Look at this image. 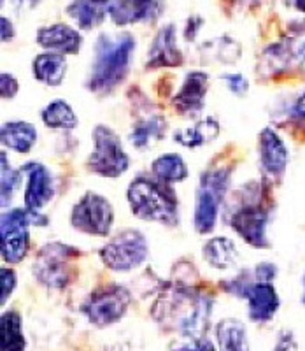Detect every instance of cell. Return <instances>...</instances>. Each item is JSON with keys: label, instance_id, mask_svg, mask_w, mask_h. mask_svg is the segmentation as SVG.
I'll return each mask as SVG.
<instances>
[{"label": "cell", "instance_id": "obj_35", "mask_svg": "<svg viewBox=\"0 0 305 351\" xmlns=\"http://www.w3.org/2000/svg\"><path fill=\"white\" fill-rule=\"evenodd\" d=\"M278 278V267L270 262H262L258 263L254 267V280L256 281H267V283H272L273 280Z\"/></svg>", "mask_w": 305, "mask_h": 351}, {"label": "cell", "instance_id": "obj_8", "mask_svg": "<svg viewBox=\"0 0 305 351\" xmlns=\"http://www.w3.org/2000/svg\"><path fill=\"white\" fill-rule=\"evenodd\" d=\"M71 225L84 236L108 237L114 225V209L103 195L86 192L71 211Z\"/></svg>", "mask_w": 305, "mask_h": 351}, {"label": "cell", "instance_id": "obj_24", "mask_svg": "<svg viewBox=\"0 0 305 351\" xmlns=\"http://www.w3.org/2000/svg\"><path fill=\"white\" fill-rule=\"evenodd\" d=\"M219 351H249L247 332L241 319L225 318L216 325Z\"/></svg>", "mask_w": 305, "mask_h": 351}, {"label": "cell", "instance_id": "obj_10", "mask_svg": "<svg viewBox=\"0 0 305 351\" xmlns=\"http://www.w3.org/2000/svg\"><path fill=\"white\" fill-rule=\"evenodd\" d=\"M130 302L132 295L127 288L111 285L91 293L88 302L84 304L83 311L90 319V324L95 327H109L127 315Z\"/></svg>", "mask_w": 305, "mask_h": 351}, {"label": "cell", "instance_id": "obj_9", "mask_svg": "<svg viewBox=\"0 0 305 351\" xmlns=\"http://www.w3.org/2000/svg\"><path fill=\"white\" fill-rule=\"evenodd\" d=\"M30 223L32 216L23 208H11L0 219L2 260L9 265L23 262L30 250Z\"/></svg>", "mask_w": 305, "mask_h": 351}, {"label": "cell", "instance_id": "obj_32", "mask_svg": "<svg viewBox=\"0 0 305 351\" xmlns=\"http://www.w3.org/2000/svg\"><path fill=\"white\" fill-rule=\"evenodd\" d=\"M288 114L291 118V121H295V123L305 128V90L295 97L293 102H291V106L288 109Z\"/></svg>", "mask_w": 305, "mask_h": 351}, {"label": "cell", "instance_id": "obj_6", "mask_svg": "<svg viewBox=\"0 0 305 351\" xmlns=\"http://www.w3.org/2000/svg\"><path fill=\"white\" fill-rule=\"evenodd\" d=\"M80 256L72 246L51 243L40 247L32 265L34 276L49 290H64L74 278V258Z\"/></svg>", "mask_w": 305, "mask_h": 351}, {"label": "cell", "instance_id": "obj_7", "mask_svg": "<svg viewBox=\"0 0 305 351\" xmlns=\"http://www.w3.org/2000/svg\"><path fill=\"white\" fill-rule=\"evenodd\" d=\"M103 265L114 272H130L149 256V243L141 230H123L100 250Z\"/></svg>", "mask_w": 305, "mask_h": 351}, {"label": "cell", "instance_id": "obj_17", "mask_svg": "<svg viewBox=\"0 0 305 351\" xmlns=\"http://www.w3.org/2000/svg\"><path fill=\"white\" fill-rule=\"evenodd\" d=\"M182 64V53L178 48L174 25H165L158 30L149 49H147V67H179Z\"/></svg>", "mask_w": 305, "mask_h": 351}, {"label": "cell", "instance_id": "obj_1", "mask_svg": "<svg viewBox=\"0 0 305 351\" xmlns=\"http://www.w3.org/2000/svg\"><path fill=\"white\" fill-rule=\"evenodd\" d=\"M135 51V39L130 34L102 36L95 43L86 88L91 93L106 95L127 80Z\"/></svg>", "mask_w": 305, "mask_h": 351}, {"label": "cell", "instance_id": "obj_34", "mask_svg": "<svg viewBox=\"0 0 305 351\" xmlns=\"http://www.w3.org/2000/svg\"><path fill=\"white\" fill-rule=\"evenodd\" d=\"M273 351H298V343L291 330H281L278 341L273 344Z\"/></svg>", "mask_w": 305, "mask_h": 351}, {"label": "cell", "instance_id": "obj_22", "mask_svg": "<svg viewBox=\"0 0 305 351\" xmlns=\"http://www.w3.org/2000/svg\"><path fill=\"white\" fill-rule=\"evenodd\" d=\"M204 260L209 263L212 269L218 271H226V269L234 267L239 260V250L232 239L225 236L212 237L204 244L202 250Z\"/></svg>", "mask_w": 305, "mask_h": 351}, {"label": "cell", "instance_id": "obj_18", "mask_svg": "<svg viewBox=\"0 0 305 351\" xmlns=\"http://www.w3.org/2000/svg\"><path fill=\"white\" fill-rule=\"evenodd\" d=\"M158 0H112L109 18L119 27L139 23L158 14Z\"/></svg>", "mask_w": 305, "mask_h": 351}, {"label": "cell", "instance_id": "obj_25", "mask_svg": "<svg viewBox=\"0 0 305 351\" xmlns=\"http://www.w3.org/2000/svg\"><path fill=\"white\" fill-rule=\"evenodd\" d=\"M40 120L53 130H74L80 123L72 106L64 99H55L48 102L46 108L40 111Z\"/></svg>", "mask_w": 305, "mask_h": 351}, {"label": "cell", "instance_id": "obj_12", "mask_svg": "<svg viewBox=\"0 0 305 351\" xmlns=\"http://www.w3.org/2000/svg\"><path fill=\"white\" fill-rule=\"evenodd\" d=\"M269 221V209L263 206V202H256V200L242 204L230 218V225L237 232V236L256 250H267L270 246L269 237H267Z\"/></svg>", "mask_w": 305, "mask_h": 351}, {"label": "cell", "instance_id": "obj_23", "mask_svg": "<svg viewBox=\"0 0 305 351\" xmlns=\"http://www.w3.org/2000/svg\"><path fill=\"white\" fill-rule=\"evenodd\" d=\"M151 174L165 184H178L188 180V165L179 153H163L153 160Z\"/></svg>", "mask_w": 305, "mask_h": 351}, {"label": "cell", "instance_id": "obj_11", "mask_svg": "<svg viewBox=\"0 0 305 351\" xmlns=\"http://www.w3.org/2000/svg\"><path fill=\"white\" fill-rule=\"evenodd\" d=\"M21 171L27 176L23 190L25 209L32 216V223H40L39 219L46 223L42 211L55 197V180L51 171L40 162H28L21 167Z\"/></svg>", "mask_w": 305, "mask_h": 351}, {"label": "cell", "instance_id": "obj_14", "mask_svg": "<svg viewBox=\"0 0 305 351\" xmlns=\"http://www.w3.org/2000/svg\"><path fill=\"white\" fill-rule=\"evenodd\" d=\"M37 44L49 53L60 55H75L83 46V36L80 30L67 23H53L48 27H40L36 36Z\"/></svg>", "mask_w": 305, "mask_h": 351}, {"label": "cell", "instance_id": "obj_21", "mask_svg": "<svg viewBox=\"0 0 305 351\" xmlns=\"http://www.w3.org/2000/svg\"><path fill=\"white\" fill-rule=\"evenodd\" d=\"M32 74L36 81L46 86H60L67 74V58L60 53H40L34 56Z\"/></svg>", "mask_w": 305, "mask_h": 351}, {"label": "cell", "instance_id": "obj_29", "mask_svg": "<svg viewBox=\"0 0 305 351\" xmlns=\"http://www.w3.org/2000/svg\"><path fill=\"white\" fill-rule=\"evenodd\" d=\"M21 176L23 171L21 169H14L9 165L8 155L5 152H2V169H0V195H2V208H8L9 202H11L12 195L18 190V186L21 184Z\"/></svg>", "mask_w": 305, "mask_h": 351}, {"label": "cell", "instance_id": "obj_27", "mask_svg": "<svg viewBox=\"0 0 305 351\" xmlns=\"http://www.w3.org/2000/svg\"><path fill=\"white\" fill-rule=\"evenodd\" d=\"M167 130V121L162 116H149L146 120H141L130 132V144L134 148L144 149L151 148L153 144L158 143Z\"/></svg>", "mask_w": 305, "mask_h": 351}, {"label": "cell", "instance_id": "obj_38", "mask_svg": "<svg viewBox=\"0 0 305 351\" xmlns=\"http://www.w3.org/2000/svg\"><path fill=\"white\" fill-rule=\"evenodd\" d=\"M16 11H30L40 4V0H11Z\"/></svg>", "mask_w": 305, "mask_h": 351}, {"label": "cell", "instance_id": "obj_26", "mask_svg": "<svg viewBox=\"0 0 305 351\" xmlns=\"http://www.w3.org/2000/svg\"><path fill=\"white\" fill-rule=\"evenodd\" d=\"M219 123L215 118H206L200 120L197 125L182 128V130L175 132L174 141L179 143L184 148H200L204 144L215 141L219 134Z\"/></svg>", "mask_w": 305, "mask_h": 351}, {"label": "cell", "instance_id": "obj_13", "mask_svg": "<svg viewBox=\"0 0 305 351\" xmlns=\"http://www.w3.org/2000/svg\"><path fill=\"white\" fill-rule=\"evenodd\" d=\"M258 160L270 180H282L289 162V152L284 139L273 128L267 127L258 136Z\"/></svg>", "mask_w": 305, "mask_h": 351}, {"label": "cell", "instance_id": "obj_33", "mask_svg": "<svg viewBox=\"0 0 305 351\" xmlns=\"http://www.w3.org/2000/svg\"><path fill=\"white\" fill-rule=\"evenodd\" d=\"M225 84L237 97H244L247 93V90H249V81L242 76V74H226Z\"/></svg>", "mask_w": 305, "mask_h": 351}, {"label": "cell", "instance_id": "obj_30", "mask_svg": "<svg viewBox=\"0 0 305 351\" xmlns=\"http://www.w3.org/2000/svg\"><path fill=\"white\" fill-rule=\"evenodd\" d=\"M0 278H2V299H0V302H2V306H5V302H8L9 297H11L12 291H14V288H16L18 276L16 272H14V269L2 267Z\"/></svg>", "mask_w": 305, "mask_h": 351}, {"label": "cell", "instance_id": "obj_16", "mask_svg": "<svg viewBox=\"0 0 305 351\" xmlns=\"http://www.w3.org/2000/svg\"><path fill=\"white\" fill-rule=\"evenodd\" d=\"M207 90H209V76L202 71H191L184 77L179 92L172 99L175 111L182 114H193L204 108Z\"/></svg>", "mask_w": 305, "mask_h": 351}, {"label": "cell", "instance_id": "obj_28", "mask_svg": "<svg viewBox=\"0 0 305 351\" xmlns=\"http://www.w3.org/2000/svg\"><path fill=\"white\" fill-rule=\"evenodd\" d=\"M27 341L23 335L21 316L16 311H8L2 315L0 322V350L2 351H25Z\"/></svg>", "mask_w": 305, "mask_h": 351}, {"label": "cell", "instance_id": "obj_36", "mask_svg": "<svg viewBox=\"0 0 305 351\" xmlns=\"http://www.w3.org/2000/svg\"><path fill=\"white\" fill-rule=\"evenodd\" d=\"M178 351H216V348L207 337H197V339H186V343L181 344Z\"/></svg>", "mask_w": 305, "mask_h": 351}, {"label": "cell", "instance_id": "obj_37", "mask_svg": "<svg viewBox=\"0 0 305 351\" xmlns=\"http://www.w3.org/2000/svg\"><path fill=\"white\" fill-rule=\"evenodd\" d=\"M0 25H2V43L14 39V27H12L11 20L5 16L0 18Z\"/></svg>", "mask_w": 305, "mask_h": 351}, {"label": "cell", "instance_id": "obj_4", "mask_svg": "<svg viewBox=\"0 0 305 351\" xmlns=\"http://www.w3.org/2000/svg\"><path fill=\"white\" fill-rule=\"evenodd\" d=\"M230 167H215L202 174L195 195L193 225L198 234H210L218 223L219 209L230 184Z\"/></svg>", "mask_w": 305, "mask_h": 351}, {"label": "cell", "instance_id": "obj_39", "mask_svg": "<svg viewBox=\"0 0 305 351\" xmlns=\"http://www.w3.org/2000/svg\"><path fill=\"white\" fill-rule=\"evenodd\" d=\"M288 5L298 12H305V0H288Z\"/></svg>", "mask_w": 305, "mask_h": 351}, {"label": "cell", "instance_id": "obj_2", "mask_svg": "<svg viewBox=\"0 0 305 351\" xmlns=\"http://www.w3.org/2000/svg\"><path fill=\"white\" fill-rule=\"evenodd\" d=\"M210 315V299L206 295H193L190 291L175 290L160 297L153 307L156 322L167 328L179 330L184 339L204 337Z\"/></svg>", "mask_w": 305, "mask_h": 351}, {"label": "cell", "instance_id": "obj_15", "mask_svg": "<svg viewBox=\"0 0 305 351\" xmlns=\"http://www.w3.org/2000/svg\"><path fill=\"white\" fill-rule=\"evenodd\" d=\"M244 299L247 300V315L254 324H267L279 311L281 299L272 283L267 281H256L247 288Z\"/></svg>", "mask_w": 305, "mask_h": 351}, {"label": "cell", "instance_id": "obj_40", "mask_svg": "<svg viewBox=\"0 0 305 351\" xmlns=\"http://www.w3.org/2000/svg\"><path fill=\"white\" fill-rule=\"evenodd\" d=\"M302 285H304V293H302V304L305 306V272H304V280H302Z\"/></svg>", "mask_w": 305, "mask_h": 351}, {"label": "cell", "instance_id": "obj_20", "mask_svg": "<svg viewBox=\"0 0 305 351\" xmlns=\"http://www.w3.org/2000/svg\"><path fill=\"white\" fill-rule=\"evenodd\" d=\"M37 128L36 125L30 121L23 120H12L2 123L0 128V141L2 146L8 148L9 152L20 153V155H27L32 152V148L37 143Z\"/></svg>", "mask_w": 305, "mask_h": 351}, {"label": "cell", "instance_id": "obj_31", "mask_svg": "<svg viewBox=\"0 0 305 351\" xmlns=\"http://www.w3.org/2000/svg\"><path fill=\"white\" fill-rule=\"evenodd\" d=\"M18 92H20V83H18L16 76L9 74V72H2L0 74V93H2V99H14Z\"/></svg>", "mask_w": 305, "mask_h": 351}, {"label": "cell", "instance_id": "obj_3", "mask_svg": "<svg viewBox=\"0 0 305 351\" xmlns=\"http://www.w3.org/2000/svg\"><path fill=\"white\" fill-rule=\"evenodd\" d=\"M130 209L137 218L151 223L174 227L179 221V202L171 184H165L156 178L139 176L127 190Z\"/></svg>", "mask_w": 305, "mask_h": 351}, {"label": "cell", "instance_id": "obj_19", "mask_svg": "<svg viewBox=\"0 0 305 351\" xmlns=\"http://www.w3.org/2000/svg\"><path fill=\"white\" fill-rule=\"evenodd\" d=\"M112 0H72L65 12L81 30H93L109 16Z\"/></svg>", "mask_w": 305, "mask_h": 351}, {"label": "cell", "instance_id": "obj_5", "mask_svg": "<svg viewBox=\"0 0 305 351\" xmlns=\"http://www.w3.org/2000/svg\"><path fill=\"white\" fill-rule=\"evenodd\" d=\"M93 149L88 155L86 167L93 174L116 180L130 169V156L125 152L119 136L108 125H97L91 132Z\"/></svg>", "mask_w": 305, "mask_h": 351}]
</instances>
